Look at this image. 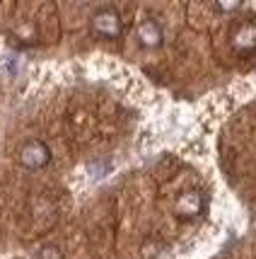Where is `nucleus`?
Instances as JSON below:
<instances>
[{"mask_svg": "<svg viewBox=\"0 0 256 259\" xmlns=\"http://www.w3.org/2000/svg\"><path fill=\"white\" fill-rule=\"evenodd\" d=\"M92 29H94V34H99L104 39H116L121 34L123 24H121V17L114 10H99L92 17Z\"/></svg>", "mask_w": 256, "mask_h": 259, "instance_id": "3", "label": "nucleus"}, {"mask_svg": "<svg viewBox=\"0 0 256 259\" xmlns=\"http://www.w3.org/2000/svg\"><path fill=\"white\" fill-rule=\"evenodd\" d=\"M206 208V196L198 189H186L184 194H179L177 201H174V215L191 221V218H198Z\"/></svg>", "mask_w": 256, "mask_h": 259, "instance_id": "2", "label": "nucleus"}, {"mask_svg": "<svg viewBox=\"0 0 256 259\" xmlns=\"http://www.w3.org/2000/svg\"><path fill=\"white\" fill-rule=\"evenodd\" d=\"M41 259H61V249L58 247H44L41 249Z\"/></svg>", "mask_w": 256, "mask_h": 259, "instance_id": "7", "label": "nucleus"}, {"mask_svg": "<svg viewBox=\"0 0 256 259\" xmlns=\"http://www.w3.org/2000/svg\"><path fill=\"white\" fill-rule=\"evenodd\" d=\"M232 46L242 54H251L256 51V22L239 24L232 32Z\"/></svg>", "mask_w": 256, "mask_h": 259, "instance_id": "4", "label": "nucleus"}, {"mask_svg": "<svg viewBox=\"0 0 256 259\" xmlns=\"http://www.w3.org/2000/svg\"><path fill=\"white\" fill-rule=\"evenodd\" d=\"M17 160L24 169H44L48 162H51V150L44 141H27L20 153H17Z\"/></svg>", "mask_w": 256, "mask_h": 259, "instance_id": "1", "label": "nucleus"}, {"mask_svg": "<svg viewBox=\"0 0 256 259\" xmlns=\"http://www.w3.org/2000/svg\"><path fill=\"white\" fill-rule=\"evenodd\" d=\"M213 3H215V8L220 12H225V15L239 10V5H242V0H213Z\"/></svg>", "mask_w": 256, "mask_h": 259, "instance_id": "6", "label": "nucleus"}, {"mask_svg": "<svg viewBox=\"0 0 256 259\" xmlns=\"http://www.w3.org/2000/svg\"><path fill=\"white\" fill-rule=\"evenodd\" d=\"M138 41L145 46V49H157V46H162V27L155 22V20H143V22L138 24Z\"/></svg>", "mask_w": 256, "mask_h": 259, "instance_id": "5", "label": "nucleus"}]
</instances>
